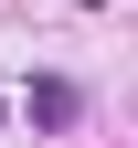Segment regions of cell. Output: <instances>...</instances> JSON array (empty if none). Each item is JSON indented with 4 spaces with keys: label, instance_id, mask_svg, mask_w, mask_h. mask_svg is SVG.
<instances>
[{
    "label": "cell",
    "instance_id": "obj_1",
    "mask_svg": "<svg viewBox=\"0 0 138 148\" xmlns=\"http://www.w3.org/2000/svg\"><path fill=\"white\" fill-rule=\"evenodd\" d=\"M74 116V85H32V127H64Z\"/></svg>",
    "mask_w": 138,
    "mask_h": 148
}]
</instances>
